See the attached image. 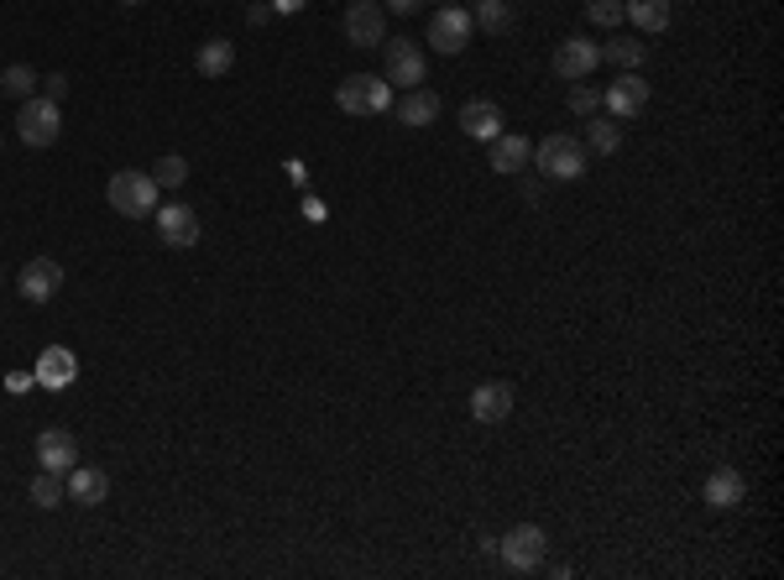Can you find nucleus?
I'll use <instances>...</instances> for the list:
<instances>
[{"label": "nucleus", "mask_w": 784, "mask_h": 580, "mask_svg": "<svg viewBox=\"0 0 784 580\" xmlns=\"http://www.w3.org/2000/svg\"><path fill=\"white\" fill-rule=\"evenodd\" d=\"M105 199H110V210L126 220H147L157 210V184H152V173H137V168H120L110 173V184H105Z\"/></svg>", "instance_id": "nucleus-1"}, {"label": "nucleus", "mask_w": 784, "mask_h": 580, "mask_svg": "<svg viewBox=\"0 0 784 580\" xmlns=\"http://www.w3.org/2000/svg\"><path fill=\"white\" fill-rule=\"evenodd\" d=\"M498 555H502V565H507V570L534 576V570L545 565V555H549V538H545V529H539V523H513V529L498 538Z\"/></svg>", "instance_id": "nucleus-2"}, {"label": "nucleus", "mask_w": 784, "mask_h": 580, "mask_svg": "<svg viewBox=\"0 0 784 580\" xmlns=\"http://www.w3.org/2000/svg\"><path fill=\"white\" fill-rule=\"evenodd\" d=\"M16 137H22L26 146H52L58 137H63V110H58V99L48 95H32L22 99V116H16Z\"/></svg>", "instance_id": "nucleus-3"}, {"label": "nucleus", "mask_w": 784, "mask_h": 580, "mask_svg": "<svg viewBox=\"0 0 784 580\" xmlns=\"http://www.w3.org/2000/svg\"><path fill=\"white\" fill-rule=\"evenodd\" d=\"M335 105H340L346 116H382V110L393 105V90H387V79H377V73H351L346 84H335Z\"/></svg>", "instance_id": "nucleus-4"}, {"label": "nucleus", "mask_w": 784, "mask_h": 580, "mask_svg": "<svg viewBox=\"0 0 784 580\" xmlns=\"http://www.w3.org/2000/svg\"><path fill=\"white\" fill-rule=\"evenodd\" d=\"M534 157H539V173H545V178H560V184H571V178L586 173V146L575 142L571 131L545 137V142L534 146Z\"/></svg>", "instance_id": "nucleus-5"}, {"label": "nucleus", "mask_w": 784, "mask_h": 580, "mask_svg": "<svg viewBox=\"0 0 784 580\" xmlns=\"http://www.w3.org/2000/svg\"><path fill=\"white\" fill-rule=\"evenodd\" d=\"M382 69H387V84H398V90H419L424 84V48L413 43V37H387L382 43Z\"/></svg>", "instance_id": "nucleus-6"}, {"label": "nucleus", "mask_w": 784, "mask_h": 580, "mask_svg": "<svg viewBox=\"0 0 784 580\" xmlns=\"http://www.w3.org/2000/svg\"><path fill=\"white\" fill-rule=\"evenodd\" d=\"M471 32H476V22H471V11H466V5H440V11L429 16V48L434 52H460L466 43H471Z\"/></svg>", "instance_id": "nucleus-7"}, {"label": "nucleus", "mask_w": 784, "mask_h": 580, "mask_svg": "<svg viewBox=\"0 0 784 580\" xmlns=\"http://www.w3.org/2000/svg\"><path fill=\"white\" fill-rule=\"evenodd\" d=\"M152 220H157V236H163V246H173V251H189V246H199V210L194 204H157L152 210Z\"/></svg>", "instance_id": "nucleus-8"}, {"label": "nucleus", "mask_w": 784, "mask_h": 580, "mask_svg": "<svg viewBox=\"0 0 784 580\" xmlns=\"http://www.w3.org/2000/svg\"><path fill=\"white\" fill-rule=\"evenodd\" d=\"M346 43H351V48H377V43H387V11H382L377 0H356V5L346 11Z\"/></svg>", "instance_id": "nucleus-9"}, {"label": "nucleus", "mask_w": 784, "mask_h": 580, "mask_svg": "<svg viewBox=\"0 0 784 580\" xmlns=\"http://www.w3.org/2000/svg\"><path fill=\"white\" fill-rule=\"evenodd\" d=\"M596 63H601V48H596V43H586V37H565V43L554 48V58H549L554 79H571V84L592 79Z\"/></svg>", "instance_id": "nucleus-10"}, {"label": "nucleus", "mask_w": 784, "mask_h": 580, "mask_svg": "<svg viewBox=\"0 0 784 580\" xmlns=\"http://www.w3.org/2000/svg\"><path fill=\"white\" fill-rule=\"evenodd\" d=\"M58 288H63V267L52 257H32L22 267V277H16V293L26 304H48V298H58Z\"/></svg>", "instance_id": "nucleus-11"}, {"label": "nucleus", "mask_w": 784, "mask_h": 580, "mask_svg": "<svg viewBox=\"0 0 784 580\" xmlns=\"http://www.w3.org/2000/svg\"><path fill=\"white\" fill-rule=\"evenodd\" d=\"M37 460H43V471L69 476L73 465H79V439H73V429H43V435H37Z\"/></svg>", "instance_id": "nucleus-12"}, {"label": "nucleus", "mask_w": 784, "mask_h": 580, "mask_svg": "<svg viewBox=\"0 0 784 580\" xmlns=\"http://www.w3.org/2000/svg\"><path fill=\"white\" fill-rule=\"evenodd\" d=\"M32 377L48 387V392H63V387L79 377V356H73L69 345H43V356H37V371H32Z\"/></svg>", "instance_id": "nucleus-13"}, {"label": "nucleus", "mask_w": 784, "mask_h": 580, "mask_svg": "<svg viewBox=\"0 0 784 580\" xmlns=\"http://www.w3.org/2000/svg\"><path fill=\"white\" fill-rule=\"evenodd\" d=\"M601 105L612 110V121H633V116H639L643 105H648V84L639 79V69H633V73H622L618 84H612V90L601 95Z\"/></svg>", "instance_id": "nucleus-14"}, {"label": "nucleus", "mask_w": 784, "mask_h": 580, "mask_svg": "<svg viewBox=\"0 0 784 580\" xmlns=\"http://www.w3.org/2000/svg\"><path fill=\"white\" fill-rule=\"evenodd\" d=\"M460 131L476 137V142H498L502 137V110L492 99H466L460 105Z\"/></svg>", "instance_id": "nucleus-15"}, {"label": "nucleus", "mask_w": 784, "mask_h": 580, "mask_svg": "<svg viewBox=\"0 0 784 580\" xmlns=\"http://www.w3.org/2000/svg\"><path fill=\"white\" fill-rule=\"evenodd\" d=\"M513 413V387L507 382H481L471 392V418L476 424H502Z\"/></svg>", "instance_id": "nucleus-16"}, {"label": "nucleus", "mask_w": 784, "mask_h": 580, "mask_svg": "<svg viewBox=\"0 0 784 580\" xmlns=\"http://www.w3.org/2000/svg\"><path fill=\"white\" fill-rule=\"evenodd\" d=\"M742 497H748V476L737 465H716L712 476H706V502L712 508H737Z\"/></svg>", "instance_id": "nucleus-17"}, {"label": "nucleus", "mask_w": 784, "mask_h": 580, "mask_svg": "<svg viewBox=\"0 0 784 580\" xmlns=\"http://www.w3.org/2000/svg\"><path fill=\"white\" fill-rule=\"evenodd\" d=\"M63 486H69L73 502H84V508H100V502L110 497V476H105V471H95V465H73Z\"/></svg>", "instance_id": "nucleus-18"}, {"label": "nucleus", "mask_w": 784, "mask_h": 580, "mask_svg": "<svg viewBox=\"0 0 784 580\" xmlns=\"http://www.w3.org/2000/svg\"><path fill=\"white\" fill-rule=\"evenodd\" d=\"M393 110H398V121L403 126H434L440 121V95L419 84V90H403V99H398Z\"/></svg>", "instance_id": "nucleus-19"}, {"label": "nucleus", "mask_w": 784, "mask_h": 580, "mask_svg": "<svg viewBox=\"0 0 784 580\" xmlns=\"http://www.w3.org/2000/svg\"><path fill=\"white\" fill-rule=\"evenodd\" d=\"M194 69L204 73V79H225V73L236 69V43H225V37L199 43V52H194Z\"/></svg>", "instance_id": "nucleus-20"}, {"label": "nucleus", "mask_w": 784, "mask_h": 580, "mask_svg": "<svg viewBox=\"0 0 784 580\" xmlns=\"http://www.w3.org/2000/svg\"><path fill=\"white\" fill-rule=\"evenodd\" d=\"M622 22H633L639 32H665L669 26V0H622Z\"/></svg>", "instance_id": "nucleus-21"}, {"label": "nucleus", "mask_w": 784, "mask_h": 580, "mask_svg": "<svg viewBox=\"0 0 784 580\" xmlns=\"http://www.w3.org/2000/svg\"><path fill=\"white\" fill-rule=\"evenodd\" d=\"M528 157H534V142H528V137H498V142H492V168L498 173H523Z\"/></svg>", "instance_id": "nucleus-22"}, {"label": "nucleus", "mask_w": 784, "mask_h": 580, "mask_svg": "<svg viewBox=\"0 0 784 580\" xmlns=\"http://www.w3.org/2000/svg\"><path fill=\"white\" fill-rule=\"evenodd\" d=\"M622 146V121H612V116H596V121H586V152H596V157H612Z\"/></svg>", "instance_id": "nucleus-23"}, {"label": "nucleus", "mask_w": 784, "mask_h": 580, "mask_svg": "<svg viewBox=\"0 0 784 580\" xmlns=\"http://www.w3.org/2000/svg\"><path fill=\"white\" fill-rule=\"evenodd\" d=\"M43 79L26 69V63H11V69H0V95H11V99H32V90H37Z\"/></svg>", "instance_id": "nucleus-24"}, {"label": "nucleus", "mask_w": 784, "mask_h": 580, "mask_svg": "<svg viewBox=\"0 0 784 580\" xmlns=\"http://www.w3.org/2000/svg\"><path fill=\"white\" fill-rule=\"evenodd\" d=\"M63 497H69V486H63L58 471H37V476H32V502H37V508H58Z\"/></svg>", "instance_id": "nucleus-25"}, {"label": "nucleus", "mask_w": 784, "mask_h": 580, "mask_svg": "<svg viewBox=\"0 0 784 580\" xmlns=\"http://www.w3.org/2000/svg\"><path fill=\"white\" fill-rule=\"evenodd\" d=\"M471 22L481 26V32H507V26H513V5H507V0H481Z\"/></svg>", "instance_id": "nucleus-26"}, {"label": "nucleus", "mask_w": 784, "mask_h": 580, "mask_svg": "<svg viewBox=\"0 0 784 580\" xmlns=\"http://www.w3.org/2000/svg\"><path fill=\"white\" fill-rule=\"evenodd\" d=\"M601 58H607V63H618L622 73H633V69H643L648 43H607V48H601Z\"/></svg>", "instance_id": "nucleus-27"}, {"label": "nucleus", "mask_w": 784, "mask_h": 580, "mask_svg": "<svg viewBox=\"0 0 784 580\" xmlns=\"http://www.w3.org/2000/svg\"><path fill=\"white\" fill-rule=\"evenodd\" d=\"M184 178H189V163H184L178 152H167V157L152 163V184H157V189H178Z\"/></svg>", "instance_id": "nucleus-28"}, {"label": "nucleus", "mask_w": 784, "mask_h": 580, "mask_svg": "<svg viewBox=\"0 0 784 580\" xmlns=\"http://www.w3.org/2000/svg\"><path fill=\"white\" fill-rule=\"evenodd\" d=\"M586 16H592V26H622V0H592Z\"/></svg>", "instance_id": "nucleus-29"}, {"label": "nucleus", "mask_w": 784, "mask_h": 580, "mask_svg": "<svg viewBox=\"0 0 784 580\" xmlns=\"http://www.w3.org/2000/svg\"><path fill=\"white\" fill-rule=\"evenodd\" d=\"M571 110L575 116H596V110H601V90H586V79H581L571 90Z\"/></svg>", "instance_id": "nucleus-30"}, {"label": "nucleus", "mask_w": 784, "mask_h": 580, "mask_svg": "<svg viewBox=\"0 0 784 580\" xmlns=\"http://www.w3.org/2000/svg\"><path fill=\"white\" fill-rule=\"evenodd\" d=\"M43 95L63 99V95H69V79H63V73H48V79H43Z\"/></svg>", "instance_id": "nucleus-31"}, {"label": "nucleus", "mask_w": 784, "mask_h": 580, "mask_svg": "<svg viewBox=\"0 0 784 580\" xmlns=\"http://www.w3.org/2000/svg\"><path fill=\"white\" fill-rule=\"evenodd\" d=\"M272 16H278L272 5H251V11H246V22H251V26H267V22H272Z\"/></svg>", "instance_id": "nucleus-32"}, {"label": "nucleus", "mask_w": 784, "mask_h": 580, "mask_svg": "<svg viewBox=\"0 0 784 580\" xmlns=\"http://www.w3.org/2000/svg\"><path fill=\"white\" fill-rule=\"evenodd\" d=\"M382 11H393V16H413V11H419V0H387Z\"/></svg>", "instance_id": "nucleus-33"}, {"label": "nucleus", "mask_w": 784, "mask_h": 580, "mask_svg": "<svg viewBox=\"0 0 784 580\" xmlns=\"http://www.w3.org/2000/svg\"><path fill=\"white\" fill-rule=\"evenodd\" d=\"M267 5H272V11H283V16H293V11H304L309 0H267Z\"/></svg>", "instance_id": "nucleus-34"}, {"label": "nucleus", "mask_w": 784, "mask_h": 580, "mask_svg": "<svg viewBox=\"0 0 784 580\" xmlns=\"http://www.w3.org/2000/svg\"><path fill=\"white\" fill-rule=\"evenodd\" d=\"M440 5H455V0H440Z\"/></svg>", "instance_id": "nucleus-35"}]
</instances>
